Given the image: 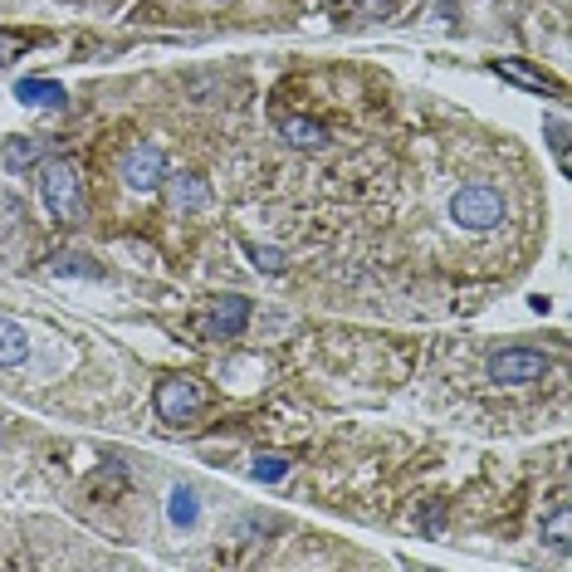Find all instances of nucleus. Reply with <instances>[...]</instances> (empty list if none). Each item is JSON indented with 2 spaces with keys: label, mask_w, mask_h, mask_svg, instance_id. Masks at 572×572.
Listing matches in <instances>:
<instances>
[{
  "label": "nucleus",
  "mask_w": 572,
  "mask_h": 572,
  "mask_svg": "<svg viewBox=\"0 0 572 572\" xmlns=\"http://www.w3.org/2000/svg\"><path fill=\"white\" fill-rule=\"evenodd\" d=\"M15 99H21L25 109H64L69 93H64V84H54V79H21L15 84Z\"/></svg>",
  "instance_id": "1a4fd4ad"
},
{
  "label": "nucleus",
  "mask_w": 572,
  "mask_h": 572,
  "mask_svg": "<svg viewBox=\"0 0 572 572\" xmlns=\"http://www.w3.org/2000/svg\"><path fill=\"white\" fill-rule=\"evenodd\" d=\"M279 132H284L289 148H308V152L328 148V128L323 123H314V118H284L279 123Z\"/></svg>",
  "instance_id": "9b49d317"
},
{
  "label": "nucleus",
  "mask_w": 572,
  "mask_h": 572,
  "mask_svg": "<svg viewBox=\"0 0 572 572\" xmlns=\"http://www.w3.org/2000/svg\"><path fill=\"white\" fill-rule=\"evenodd\" d=\"M548 142H552V152H558V162H562V167H568V128H562L558 118L548 123Z\"/></svg>",
  "instance_id": "6ab92c4d"
},
{
  "label": "nucleus",
  "mask_w": 572,
  "mask_h": 572,
  "mask_svg": "<svg viewBox=\"0 0 572 572\" xmlns=\"http://www.w3.org/2000/svg\"><path fill=\"white\" fill-rule=\"evenodd\" d=\"M250 298L245 294H226V298H216V308H211V318H206V338H240L245 333V323H250Z\"/></svg>",
  "instance_id": "423d86ee"
},
{
  "label": "nucleus",
  "mask_w": 572,
  "mask_h": 572,
  "mask_svg": "<svg viewBox=\"0 0 572 572\" xmlns=\"http://www.w3.org/2000/svg\"><path fill=\"white\" fill-rule=\"evenodd\" d=\"M250 474H255L259 484H279L289 474V460H284V455H259V460L250 465Z\"/></svg>",
  "instance_id": "2eb2a0df"
},
{
  "label": "nucleus",
  "mask_w": 572,
  "mask_h": 572,
  "mask_svg": "<svg viewBox=\"0 0 572 572\" xmlns=\"http://www.w3.org/2000/svg\"><path fill=\"white\" fill-rule=\"evenodd\" d=\"M494 69H499V79L519 84V89H529V93H543V99H562V84L548 79V74H538L533 64H523V60H499Z\"/></svg>",
  "instance_id": "0eeeda50"
},
{
  "label": "nucleus",
  "mask_w": 572,
  "mask_h": 572,
  "mask_svg": "<svg viewBox=\"0 0 572 572\" xmlns=\"http://www.w3.org/2000/svg\"><path fill=\"white\" fill-rule=\"evenodd\" d=\"M543 372H548V353H538V347H504V353L490 357V382L499 386L538 382Z\"/></svg>",
  "instance_id": "20e7f679"
},
{
  "label": "nucleus",
  "mask_w": 572,
  "mask_h": 572,
  "mask_svg": "<svg viewBox=\"0 0 572 572\" xmlns=\"http://www.w3.org/2000/svg\"><path fill=\"white\" fill-rule=\"evenodd\" d=\"M5 162H11L15 171H25L30 162H40V142H25V138H15L11 142V152H5Z\"/></svg>",
  "instance_id": "f3484780"
},
{
  "label": "nucleus",
  "mask_w": 572,
  "mask_h": 572,
  "mask_svg": "<svg viewBox=\"0 0 572 572\" xmlns=\"http://www.w3.org/2000/svg\"><path fill=\"white\" fill-rule=\"evenodd\" d=\"M50 275H79V279H103V269L93 265L89 255H69V250H60V255L50 259Z\"/></svg>",
  "instance_id": "ddd939ff"
},
{
  "label": "nucleus",
  "mask_w": 572,
  "mask_h": 572,
  "mask_svg": "<svg viewBox=\"0 0 572 572\" xmlns=\"http://www.w3.org/2000/svg\"><path fill=\"white\" fill-rule=\"evenodd\" d=\"M450 220L465 230H494L504 226V196L494 187H484V181H470V187H460L450 196Z\"/></svg>",
  "instance_id": "f03ea898"
},
{
  "label": "nucleus",
  "mask_w": 572,
  "mask_h": 572,
  "mask_svg": "<svg viewBox=\"0 0 572 572\" xmlns=\"http://www.w3.org/2000/svg\"><path fill=\"white\" fill-rule=\"evenodd\" d=\"M123 181H128L132 191H162V181H167V152L152 148V142L128 148V157H123Z\"/></svg>",
  "instance_id": "39448f33"
},
{
  "label": "nucleus",
  "mask_w": 572,
  "mask_h": 572,
  "mask_svg": "<svg viewBox=\"0 0 572 572\" xmlns=\"http://www.w3.org/2000/svg\"><path fill=\"white\" fill-rule=\"evenodd\" d=\"M196 513H201V499L191 490H171L167 494V519L177 523V529H191V523H196Z\"/></svg>",
  "instance_id": "f8f14e48"
},
{
  "label": "nucleus",
  "mask_w": 572,
  "mask_h": 572,
  "mask_svg": "<svg viewBox=\"0 0 572 572\" xmlns=\"http://www.w3.org/2000/svg\"><path fill=\"white\" fill-rule=\"evenodd\" d=\"M21 50H30V35H11V30H0V64L15 60Z\"/></svg>",
  "instance_id": "a211bd4d"
},
{
  "label": "nucleus",
  "mask_w": 572,
  "mask_h": 572,
  "mask_svg": "<svg viewBox=\"0 0 572 572\" xmlns=\"http://www.w3.org/2000/svg\"><path fill=\"white\" fill-rule=\"evenodd\" d=\"M30 357V333H25L15 318H0V372L5 367H21Z\"/></svg>",
  "instance_id": "9d476101"
},
{
  "label": "nucleus",
  "mask_w": 572,
  "mask_h": 572,
  "mask_svg": "<svg viewBox=\"0 0 572 572\" xmlns=\"http://www.w3.org/2000/svg\"><path fill=\"white\" fill-rule=\"evenodd\" d=\"M162 187H167V196H171V206H177V211H206L211 206L206 181L191 177V171H177V177H167Z\"/></svg>",
  "instance_id": "6e6552de"
},
{
  "label": "nucleus",
  "mask_w": 572,
  "mask_h": 572,
  "mask_svg": "<svg viewBox=\"0 0 572 572\" xmlns=\"http://www.w3.org/2000/svg\"><path fill=\"white\" fill-rule=\"evenodd\" d=\"M40 196H45V206H50V216L64 220V226H79L84 220V187L64 157L40 162Z\"/></svg>",
  "instance_id": "f257e3e1"
},
{
  "label": "nucleus",
  "mask_w": 572,
  "mask_h": 572,
  "mask_svg": "<svg viewBox=\"0 0 572 572\" xmlns=\"http://www.w3.org/2000/svg\"><path fill=\"white\" fill-rule=\"evenodd\" d=\"M245 255L255 259L259 275H284V250H275V245H245Z\"/></svg>",
  "instance_id": "4468645a"
},
{
  "label": "nucleus",
  "mask_w": 572,
  "mask_h": 572,
  "mask_svg": "<svg viewBox=\"0 0 572 572\" xmlns=\"http://www.w3.org/2000/svg\"><path fill=\"white\" fill-rule=\"evenodd\" d=\"M201 402H206V392H201L196 377H162L157 392H152L157 416H162V421H171V425L191 421V416L201 411Z\"/></svg>",
  "instance_id": "7ed1b4c3"
},
{
  "label": "nucleus",
  "mask_w": 572,
  "mask_h": 572,
  "mask_svg": "<svg viewBox=\"0 0 572 572\" xmlns=\"http://www.w3.org/2000/svg\"><path fill=\"white\" fill-rule=\"evenodd\" d=\"M543 533H548V543H552V548H568V538H572V519H568V504H558V509H552V519H548V529H543Z\"/></svg>",
  "instance_id": "dca6fc26"
}]
</instances>
